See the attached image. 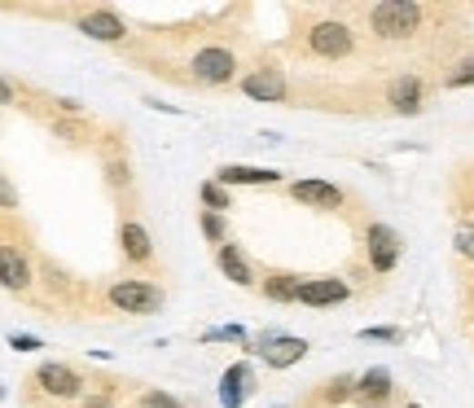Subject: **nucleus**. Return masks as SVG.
<instances>
[{
  "instance_id": "f257e3e1",
  "label": "nucleus",
  "mask_w": 474,
  "mask_h": 408,
  "mask_svg": "<svg viewBox=\"0 0 474 408\" xmlns=\"http://www.w3.org/2000/svg\"><path fill=\"white\" fill-rule=\"evenodd\" d=\"M185 84H194V88H225L237 79V49L228 45V40H202L198 49L189 53V62H185Z\"/></svg>"
},
{
  "instance_id": "f03ea898",
  "label": "nucleus",
  "mask_w": 474,
  "mask_h": 408,
  "mask_svg": "<svg viewBox=\"0 0 474 408\" xmlns=\"http://www.w3.org/2000/svg\"><path fill=\"white\" fill-rule=\"evenodd\" d=\"M101 299L110 312H119V316H154V312H163L167 307V290L158 285V277H119L110 281L106 290H101Z\"/></svg>"
},
{
  "instance_id": "7ed1b4c3",
  "label": "nucleus",
  "mask_w": 474,
  "mask_h": 408,
  "mask_svg": "<svg viewBox=\"0 0 474 408\" xmlns=\"http://www.w3.org/2000/svg\"><path fill=\"white\" fill-rule=\"evenodd\" d=\"M422 18L426 9L418 0H378V5L365 9V23H369L378 40H408V35H418Z\"/></svg>"
},
{
  "instance_id": "20e7f679",
  "label": "nucleus",
  "mask_w": 474,
  "mask_h": 408,
  "mask_svg": "<svg viewBox=\"0 0 474 408\" xmlns=\"http://www.w3.org/2000/svg\"><path fill=\"white\" fill-rule=\"evenodd\" d=\"M88 391V378L79 373L76 364H62V360H49L31 373V395L35 400H53V404H76Z\"/></svg>"
},
{
  "instance_id": "39448f33",
  "label": "nucleus",
  "mask_w": 474,
  "mask_h": 408,
  "mask_svg": "<svg viewBox=\"0 0 474 408\" xmlns=\"http://www.w3.org/2000/svg\"><path fill=\"white\" fill-rule=\"evenodd\" d=\"M101 172H106V189L115 194V203L124 215H136V172H132V154L110 141L106 154H101Z\"/></svg>"
},
{
  "instance_id": "423d86ee",
  "label": "nucleus",
  "mask_w": 474,
  "mask_h": 408,
  "mask_svg": "<svg viewBox=\"0 0 474 408\" xmlns=\"http://www.w3.org/2000/svg\"><path fill=\"white\" fill-rule=\"evenodd\" d=\"M119 255L132 273H150L158 277V255H154V237L136 215H119Z\"/></svg>"
},
{
  "instance_id": "0eeeda50",
  "label": "nucleus",
  "mask_w": 474,
  "mask_h": 408,
  "mask_svg": "<svg viewBox=\"0 0 474 408\" xmlns=\"http://www.w3.org/2000/svg\"><path fill=\"white\" fill-rule=\"evenodd\" d=\"M71 23L79 26V35H88V40H101V45H127V35H132V26L119 9H106V5H88V9H76L71 14Z\"/></svg>"
},
{
  "instance_id": "6e6552de",
  "label": "nucleus",
  "mask_w": 474,
  "mask_h": 408,
  "mask_svg": "<svg viewBox=\"0 0 474 408\" xmlns=\"http://www.w3.org/2000/svg\"><path fill=\"white\" fill-rule=\"evenodd\" d=\"M308 53L325 57V62H343L356 53V31L338 18H321V23L308 26Z\"/></svg>"
},
{
  "instance_id": "1a4fd4ad",
  "label": "nucleus",
  "mask_w": 474,
  "mask_h": 408,
  "mask_svg": "<svg viewBox=\"0 0 474 408\" xmlns=\"http://www.w3.org/2000/svg\"><path fill=\"white\" fill-rule=\"evenodd\" d=\"M237 88L247 93V97H255V102H286L290 97V84H286V71L277 66V62H255L250 71H242V79H237Z\"/></svg>"
},
{
  "instance_id": "9d476101",
  "label": "nucleus",
  "mask_w": 474,
  "mask_h": 408,
  "mask_svg": "<svg viewBox=\"0 0 474 408\" xmlns=\"http://www.w3.org/2000/svg\"><path fill=\"white\" fill-rule=\"evenodd\" d=\"M0 285L9 294H31V285H35L31 255H26L18 242H0Z\"/></svg>"
},
{
  "instance_id": "9b49d317",
  "label": "nucleus",
  "mask_w": 474,
  "mask_h": 408,
  "mask_svg": "<svg viewBox=\"0 0 474 408\" xmlns=\"http://www.w3.org/2000/svg\"><path fill=\"white\" fill-rule=\"evenodd\" d=\"M365 251H369V268L387 277L399 264V255H404V237L391 224H369L365 229Z\"/></svg>"
},
{
  "instance_id": "f8f14e48",
  "label": "nucleus",
  "mask_w": 474,
  "mask_h": 408,
  "mask_svg": "<svg viewBox=\"0 0 474 408\" xmlns=\"http://www.w3.org/2000/svg\"><path fill=\"white\" fill-rule=\"evenodd\" d=\"M351 299V285L343 277H303L299 281V304L308 307H334V304H348Z\"/></svg>"
},
{
  "instance_id": "ddd939ff",
  "label": "nucleus",
  "mask_w": 474,
  "mask_h": 408,
  "mask_svg": "<svg viewBox=\"0 0 474 408\" xmlns=\"http://www.w3.org/2000/svg\"><path fill=\"white\" fill-rule=\"evenodd\" d=\"M290 198L312 206V211H338V206L348 203V194L338 184H329V180H295L290 184Z\"/></svg>"
},
{
  "instance_id": "4468645a",
  "label": "nucleus",
  "mask_w": 474,
  "mask_h": 408,
  "mask_svg": "<svg viewBox=\"0 0 474 408\" xmlns=\"http://www.w3.org/2000/svg\"><path fill=\"white\" fill-rule=\"evenodd\" d=\"M255 352L264 356V364H273V369H290V364H299L308 356V343L303 338H286V333H264L255 343Z\"/></svg>"
},
{
  "instance_id": "2eb2a0df",
  "label": "nucleus",
  "mask_w": 474,
  "mask_h": 408,
  "mask_svg": "<svg viewBox=\"0 0 474 408\" xmlns=\"http://www.w3.org/2000/svg\"><path fill=\"white\" fill-rule=\"evenodd\" d=\"M216 268L225 273L233 285H259V273H255V264L247 259V251L237 246V242H225V246H216Z\"/></svg>"
},
{
  "instance_id": "dca6fc26",
  "label": "nucleus",
  "mask_w": 474,
  "mask_h": 408,
  "mask_svg": "<svg viewBox=\"0 0 474 408\" xmlns=\"http://www.w3.org/2000/svg\"><path fill=\"white\" fill-rule=\"evenodd\" d=\"M391 391H396L391 369H369L365 378H356V404L360 408H382L387 400H391Z\"/></svg>"
},
{
  "instance_id": "f3484780",
  "label": "nucleus",
  "mask_w": 474,
  "mask_h": 408,
  "mask_svg": "<svg viewBox=\"0 0 474 408\" xmlns=\"http://www.w3.org/2000/svg\"><path fill=\"white\" fill-rule=\"evenodd\" d=\"M387 102H391V110L396 114H418L426 102V88L418 75H396L391 79V88H387Z\"/></svg>"
},
{
  "instance_id": "a211bd4d",
  "label": "nucleus",
  "mask_w": 474,
  "mask_h": 408,
  "mask_svg": "<svg viewBox=\"0 0 474 408\" xmlns=\"http://www.w3.org/2000/svg\"><path fill=\"white\" fill-rule=\"evenodd\" d=\"M250 391H255L250 364H228L225 378H220V400H225V408H242Z\"/></svg>"
},
{
  "instance_id": "6ab92c4d",
  "label": "nucleus",
  "mask_w": 474,
  "mask_h": 408,
  "mask_svg": "<svg viewBox=\"0 0 474 408\" xmlns=\"http://www.w3.org/2000/svg\"><path fill=\"white\" fill-rule=\"evenodd\" d=\"M216 180L220 184H277L281 172H273V167H247V163H225L216 172Z\"/></svg>"
},
{
  "instance_id": "aec40b11",
  "label": "nucleus",
  "mask_w": 474,
  "mask_h": 408,
  "mask_svg": "<svg viewBox=\"0 0 474 408\" xmlns=\"http://www.w3.org/2000/svg\"><path fill=\"white\" fill-rule=\"evenodd\" d=\"M299 281L303 277H295V273H268L259 281V294L268 304H299Z\"/></svg>"
},
{
  "instance_id": "412c9836",
  "label": "nucleus",
  "mask_w": 474,
  "mask_h": 408,
  "mask_svg": "<svg viewBox=\"0 0 474 408\" xmlns=\"http://www.w3.org/2000/svg\"><path fill=\"white\" fill-rule=\"evenodd\" d=\"M198 229L211 246H225L228 242V220L220 215V211H198Z\"/></svg>"
},
{
  "instance_id": "4be33fe9",
  "label": "nucleus",
  "mask_w": 474,
  "mask_h": 408,
  "mask_svg": "<svg viewBox=\"0 0 474 408\" xmlns=\"http://www.w3.org/2000/svg\"><path fill=\"white\" fill-rule=\"evenodd\" d=\"M198 198H202V211H220V215L233 206V198H228V189L220 184V180H202Z\"/></svg>"
},
{
  "instance_id": "5701e85b",
  "label": "nucleus",
  "mask_w": 474,
  "mask_h": 408,
  "mask_svg": "<svg viewBox=\"0 0 474 408\" xmlns=\"http://www.w3.org/2000/svg\"><path fill=\"white\" fill-rule=\"evenodd\" d=\"M127 408H185L176 395H167V391H154V386H146V391H136V400Z\"/></svg>"
},
{
  "instance_id": "b1692460",
  "label": "nucleus",
  "mask_w": 474,
  "mask_h": 408,
  "mask_svg": "<svg viewBox=\"0 0 474 408\" xmlns=\"http://www.w3.org/2000/svg\"><path fill=\"white\" fill-rule=\"evenodd\" d=\"M115 400H119V391H115V386H93V391H84L79 408H115Z\"/></svg>"
},
{
  "instance_id": "393cba45",
  "label": "nucleus",
  "mask_w": 474,
  "mask_h": 408,
  "mask_svg": "<svg viewBox=\"0 0 474 408\" xmlns=\"http://www.w3.org/2000/svg\"><path fill=\"white\" fill-rule=\"evenodd\" d=\"M452 246H457V255L461 259H474V224H461L457 237H452Z\"/></svg>"
},
{
  "instance_id": "a878e982",
  "label": "nucleus",
  "mask_w": 474,
  "mask_h": 408,
  "mask_svg": "<svg viewBox=\"0 0 474 408\" xmlns=\"http://www.w3.org/2000/svg\"><path fill=\"white\" fill-rule=\"evenodd\" d=\"M466 84H474V57H470V62H461V66H452V71H449V88H466Z\"/></svg>"
},
{
  "instance_id": "bb28decb",
  "label": "nucleus",
  "mask_w": 474,
  "mask_h": 408,
  "mask_svg": "<svg viewBox=\"0 0 474 408\" xmlns=\"http://www.w3.org/2000/svg\"><path fill=\"white\" fill-rule=\"evenodd\" d=\"M0 211H18V189L9 184L5 172H0Z\"/></svg>"
},
{
  "instance_id": "cd10ccee",
  "label": "nucleus",
  "mask_w": 474,
  "mask_h": 408,
  "mask_svg": "<svg viewBox=\"0 0 474 408\" xmlns=\"http://www.w3.org/2000/svg\"><path fill=\"white\" fill-rule=\"evenodd\" d=\"M53 132H57V136H66V141H84V136H93L84 124H53Z\"/></svg>"
},
{
  "instance_id": "c85d7f7f",
  "label": "nucleus",
  "mask_w": 474,
  "mask_h": 408,
  "mask_svg": "<svg viewBox=\"0 0 474 408\" xmlns=\"http://www.w3.org/2000/svg\"><path fill=\"white\" fill-rule=\"evenodd\" d=\"M360 338H369V343H399L404 333H399V330H387V325H378V330H365Z\"/></svg>"
},
{
  "instance_id": "c756f323",
  "label": "nucleus",
  "mask_w": 474,
  "mask_h": 408,
  "mask_svg": "<svg viewBox=\"0 0 474 408\" xmlns=\"http://www.w3.org/2000/svg\"><path fill=\"white\" fill-rule=\"evenodd\" d=\"M14 102H18V88H14L9 79L0 75V105H14Z\"/></svg>"
},
{
  "instance_id": "7c9ffc66",
  "label": "nucleus",
  "mask_w": 474,
  "mask_h": 408,
  "mask_svg": "<svg viewBox=\"0 0 474 408\" xmlns=\"http://www.w3.org/2000/svg\"><path fill=\"white\" fill-rule=\"evenodd\" d=\"M9 343H14L18 352H35V347H40V338H26V333H14Z\"/></svg>"
},
{
  "instance_id": "2f4dec72",
  "label": "nucleus",
  "mask_w": 474,
  "mask_h": 408,
  "mask_svg": "<svg viewBox=\"0 0 474 408\" xmlns=\"http://www.w3.org/2000/svg\"><path fill=\"white\" fill-rule=\"evenodd\" d=\"M211 338H247V333H242V330H233V325H228V330H216V333H211Z\"/></svg>"
},
{
  "instance_id": "473e14b6",
  "label": "nucleus",
  "mask_w": 474,
  "mask_h": 408,
  "mask_svg": "<svg viewBox=\"0 0 474 408\" xmlns=\"http://www.w3.org/2000/svg\"><path fill=\"white\" fill-rule=\"evenodd\" d=\"M408 408H422V404H408Z\"/></svg>"
}]
</instances>
